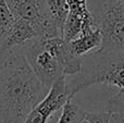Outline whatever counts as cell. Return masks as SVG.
I'll list each match as a JSON object with an SVG mask.
<instances>
[{
	"mask_svg": "<svg viewBox=\"0 0 124 123\" xmlns=\"http://www.w3.org/2000/svg\"><path fill=\"white\" fill-rule=\"evenodd\" d=\"M82 123H90V122H88L86 119H84V120H83V122H82Z\"/></svg>",
	"mask_w": 124,
	"mask_h": 123,
	"instance_id": "cell-13",
	"label": "cell"
},
{
	"mask_svg": "<svg viewBox=\"0 0 124 123\" xmlns=\"http://www.w3.org/2000/svg\"><path fill=\"white\" fill-rule=\"evenodd\" d=\"M14 21V16L11 13L6 0H0V35Z\"/></svg>",
	"mask_w": 124,
	"mask_h": 123,
	"instance_id": "cell-11",
	"label": "cell"
},
{
	"mask_svg": "<svg viewBox=\"0 0 124 123\" xmlns=\"http://www.w3.org/2000/svg\"><path fill=\"white\" fill-rule=\"evenodd\" d=\"M52 21L63 35V27L69 13V3L66 0H45Z\"/></svg>",
	"mask_w": 124,
	"mask_h": 123,
	"instance_id": "cell-9",
	"label": "cell"
},
{
	"mask_svg": "<svg viewBox=\"0 0 124 123\" xmlns=\"http://www.w3.org/2000/svg\"><path fill=\"white\" fill-rule=\"evenodd\" d=\"M6 2L15 19L28 22L36 28L38 37H62L45 0H6Z\"/></svg>",
	"mask_w": 124,
	"mask_h": 123,
	"instance_id": "cell-5",
	"label": "cell"
},
{
	"mask_svg": "<svg viewBox=\"0 0 124 123\" xmlns=\"http://www.w3.org/2000/svg\"><path fill=\"white\" fill-rule=\"evenodd\" d=\"M102 44V35L98 26H87L81 32L76 38L68 41L71 52L78 58L87 56L100 49Z\"/></svg>",
	"mask_w": 124,
	"mask_h": 123,
	"instance_id": "cell-8",
	"label": "cell"
},
{
	"mask_svg": "<svg viewBox=\"0 0 124 123\" xmlns=\"http://www.w3.org/2000/svg\"><path fill=\"white\" fill-rule=\"evenodd\" d=\"M112 112L110 110L92 112L85 110V119L90 123H110Z\"/></svg>",
	"mask_w": 124,
	"mask_h": 123,
	"instance_id": "cell-12",
	"label": "cell"
},
{
	"mask_svg": "<svg viewBox=\"0 0 124 123\" xmlns=\"http://www.w3.org/2000/svg\"><path fill=\"white\" fill-rule=\"evenodd\" d=\"M37 37L38 33L32 24L14 17L13 23L0 35V64Z\"/></svg>",
	"mask_w": 124,
	"mask_h": 123,
	"instance_id": "cell-6",
	"label": "cell"
},
{
	"mask_svg": "<svg viewBox=\"0 0 124 123\" xmlns=\"http://www.w3.org/2000/svg\"><path fill=\"white\" fill-rule=\"evenodd\" d=\"M48 88L22 51L0 64V123H24Z\"/></svg>",
	"mask_w": 124,
	"mask_h": 123,
	"instance_id": "cell-1",
	"label": "cell"
},
{
	"mask_svg": "<svg viewBox=\"0 0 124 123\" xmlns=\"http://www.w3.org/2000/svg\"><path fill=\"white\" fill-rule=\"evenodd\" d=\"M70 98L66 88V76H64L52 84L46 97L33 109L24 123H47L50 117L62 109Z\"/></svg>",
	"mask_w": 124,
	"mask_h": 123,
	"instance_id": "cell-7",
	"label": "cell"
},
{
	"mask_svg": "<svg viewBox=\"0 0 124 123\" xmlns=\"http://www.w3.org/2000/svg\"><path fill=\"white\" fill-rule=\"evenodd\" d=\"M94 84H106L124 91V51L96 50L82 58L78 74L66 77V88L71 98Z\"/></svg>",
	"mask_w": 124,
	"mask_h": 123,
	"instance_id": "cell-3",
	"label": "cell"
},
{
	"mask_svg": "<svg viewBox=\"0 0 124 123\" xmlns=\"http://www.w3.org/2000/svg\"><path fill=\"white\" fill-rule=\"evenodd\" d=\"M26 60L48 87L64 76L76 75L82 70V58L74 56L63 37H37L22 49Z\"/></svg>",
	"mask_w": 124,
	"mask_h": 123,
	"instance_id": "cell-2",
	"label": "cell"
},
{
	"mask_svg": "<svg viewBox=\"0 0 124 123\" xmlns=\"http://www.w3.org/2000/svg\"><path fill=\"white\" fill-rule=\"evenodd\" d=\"M93 15L101 31L99 50L124 51V6L118 0H96Z\"/></svg>",
	"mask_w": 124,
	"mask_h": 123,
	"instance_id": "cell-4",
	"label": "cell"
},
{
	"mask_svg": "<svg viewBox=\"0 0 124 123\" xmlns=\"http://www.w3.org/2000/svg\"><path fill=\"white\" fill-rule=\"evenodd\" d=\"M118 1H119V2H121V3H122L123 6H124V0H118Z\"/></svg>",
	"mask_w": 124,
	"mask_h": 123,
	"instance_id": "cell-14",
	"label": "cell"
},
{
	"mask_svg": "<svg viewBox=\"0 0 124 123\" xmlns=\"http://www.w3.org/2000/svg\"><path fill=\"white\" fill-rule=\"evenodd\" d=\"M85 119V110L82 109L73 98H70L61 109L58 123H82Z\"/></svg>",
	"mask_w": 124,
	"mask_h": 123,
	"instance_id": "cell-10",
	"label": "cell"
}]
</instances>
